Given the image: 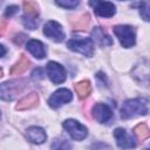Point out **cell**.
<instances>
[{"label": "cell", "mask_w": 150, "mask_h": 150, "mask_svg": "<svg viewBox=\"0 0 150 150\" xmlns=\"http://www.w3.org/2000/svg\"><path fill=\"white\" fill-rule=\"evenodd\" d=\"M148 112V101L145 98L127 100L121 107V117L131 118Z\"/></svg>", "instance_id": "6da1fadb"}, {"label": "cell", "mask_w": 150, "mask_h": 150, "mask_svg": "<svg viewBox=\"0 0 150 150\" xmlns=\"http://www.w3.org/2000/svg\"><path fill=\"white\" fill-rule=\"evenodd\" d=\"M67 47L77 52L82 55H86L88 57L93 56L94 54V42L90 38H84V39H71L67 42Z\"/></svg>", "instance_id": "7a4b0ae2"}, {"label": "cell", "mask_w": 150, "mask_h": 150, "mask_svg": "<svg viewBox=\"0 0 150 150\" xmlns=\"http://www.w3.org/2000/svg\"><path fill=\"white\" fill-rule=\"evenodd\" d=\"M114 34L118 38L120 43L124 48H129L135 45L136 36L132 27L127 26V25H121V26H115L114 27Z\"/></svg>", "instance_id": "3957f363"}, {"label": "cell", "mask_w": 150, "mask_h": 150, "mask_svg": "<svg viewBox=\"0 0 150 150\" xmlns=\"http://www.w3.org/2000/svg\"><path fill=\"white\" fill-rule=\"evenodd\" d=\"M63 128L68 131L70 137L75 141H82L83 138L87 137L88 130L84 125H82L80 122L75 120H67L63 122Z\"/></svg>", "instance_id": "277c9868"}, {"label": "cell", "mask_w": 150, "mask_h": 150, "mask_svg": "<svg viewBox=\"0 0 150 150\" xmlns=\"http://www.w3.org/2000/svg\"><path fill=\"white\" fill-rule=\"evenodd\" d=\"M114 137L116 139L117 145L121 149H132L136 146V139L135 137L129 134L125 129L122 128H117L114 131Z\"/></svg>", "instance_id": "5b68a950"}, {"label": "cell", "mask_w": 150, "mask_h": 150, "mask_svg": "<svg viewBox=\"0 0 150 150\" xmlns=\"http://www.w3.org/2000/svg\"><path fill=\"white\" fill-rule=\"evenodd\" d=\"M46 70H47V74H48V77L52 80L53 83H62L66 81V77H67V74H66V69L57 62H54V61H50L48 62L47 67H46Z\"/></svg>", "instance_id": "8992f818"}, {"label": "cell", "mask_w": 150, "mask_h": 150, "mask_svg": "<svg viewBox=\"0 0 150 150\" xmlns=\"http://www.w3.org/2000/svg\"><path fill=\"white\" fill-rule=\"evenodd\" d=\"M43 34L55 42H61L64 39V33L61 25L56 21H48L43 26Z\"/></svg>", "instance_id": "52a82bcc"}, {"label": "cell", "mask_w": 150, "mask_h": 150, "mask_svg": "<svg viewBox=\"0 0 150 150\" xmlns=\"http://www.w3.org/2000/svg\"><path fill=\"white\" fill-rule=\"evenodd\" d=\"M71 98H73V94L68 89L61 88V89L56 90L54 94H52V96L48 100V104L52 108L56 109V108H60L62 104L70 102Z\"/></svg>", "instance_id": "ba28073f"}, {"label": "cell", "mask_w": 150, "mask_h": 150, "mask_svg": "<svg viewBox=\"0 0 150 150\" xmlns=\"http://www.w3.org/2000/svg\"><path fill=\"white\" fill-rule=\"evenodd\" d=\"M89 4L94 7L95 13L101 18H111L116 12L115 5L109 1H90Z\"/></svg>", "instance_id": "9c48e42d"}, {"label": "cell", "mask_w": 150, "mask_h": 150, "mask_svg": "<svg viewBox=\"0 0 150 150\" xmlns=\"http://www.w3.org/2000/svg\"><path fill=\"white\" fill-rule=\"evenodd\" d=\"M93 117L100 123H107L111 120L112 112L110 108L104 103H96L93 107Z\"/></svg>", "instance_id": "30bf717a"}, {"label": "cell", "mask_w": 150, "mask_h": 150, "mask_svg": "<svg viewBox=\"0 0 150 150\" xmlns=\"http://www.w3.org/2000/svg\"><path fill=\"white\" fill-rule=\"evenodd\" d=\"M20 91V82L19 81H8L1 84V98L2 100H13L15 93Z\"/></svg>", "instance_id": "8fae6325"}, {"label": "cell", "mask_w": 150, "mask_h": 150, "mask_svg": "<svg viewBox=\"0 0 150 150\" xmlns=\"http://www.w3.org/2000/svg\"><path fill=\"white\" fill-rule=\"evenodd\" d=\"M26 135H27V138L35 143V144H42L46 139H47V135L45 132V130L40 127H30L27 129L26 131Z\"/></svg>", "instance_id": "7c38bea8"}, {"label": "cell", "mask_w": 150, "mask_h": 150, "mask_svg": "<svg viewBox=\"0 0 150 150\" xmlns=\"http://www.w3.org/2000/svg\"><path fill=\"white\" fill-rule=\"evenodd\" d=\"M93 35V42L95 41L98 46L104 47V46H111L112 45V40L109 38V35L105 34V32L101 28V27H95L91 32Z\"/></svg>", "instance_id": "4fadbf2b"}, {"label": "cell", "mask_w": 150, "mask_h": 150, "mask_svg": "<svg viewBox=\"0 0 150 150\" xmlns=\"http://www.w3.org/2000/svg\"><path fill=\"white\" fill-rule=\"evenodd\" d=\"M27 50L36 59H43L46 56L45 47L39 40H29L27 42Z\"/></svg>", "instance_id": "5bb4252c"}, {"label": "cell", "mask_w": 150, "mask_h": 150, "mask_svg": "<svg viewBox=\"0 0 150 150\" xmlns=\"http://www.w3.org/2000/svg\"><path fill=\"white\" fill-rule=\"evenodd\" d=\"M39 101V97H38V94L36 93H30L29 95L22 97L18 105H16V109L18 110H25V109H29L32 107H34Z\"/></svg>", "instance_id": "9a60e30c"}, {"label": "cell", "mask_w": 150, "mask_h": 150, "mask_svg": "<svg viewBox=\"0 0 150 150\" xmlns=\"http://www.w3.org/2000/svg\"><path fill=\"white\" fill-rule=\"evenodd\" d=\"M28 67H29V60H28L25 55H21V57L19 59V61L12 67L11 74H12V75L21 74V73H23Z\"/></svg>", "instance_id": "2e32d148"}, {"label": "cell", "mask_w": 150, "mask_h": 150, "mask_svg": "<svg viewBox=\"0 0 150 150\" xmlns=\"http://www.w3.org/2000/svg\"><path fill=\"white\" fill-rule=\"evenodd\" d=\"M75 91L77 93L79 97L80 98H84L89 95V93L91 91V86H90V82L89 81H81L79 83H76L75 86Z\"/></svg>", "instance_id": "e0dca14e"}, {"label": "cell", "mask_w": 150, "mask_h": 150, "mask_svg": "<svg viewBox=\"0 0 150 150\" xmlns=\"http://www.w3.org/2000/svg\"><path fill=\"white\" fill-rule=\"evenodd\" d=\"M22 22L25 25V27L29 28V29H35L39 20H38V14H30V13H26L22 16Z\"/></svg>", "instance_id": "ac0fdd59"}, {"label": "cell", "mask_w": 150, "mask_h": 150, "mask_svg": "<svg viewBox=\"0 0 150 150\" xmlns=\"http://www.w3.org/2000/svg\"><path fill=\"white\" fill-rule=\"evenodd\" d=\"M134 134L137 137V139L143 141V139H145V138H148L150 136V130H149V128L144 123H142V124H138V125L135 127Z\"/></svg>", "instance_id": "d6986e66"}, {"label": "cell", "mask_w": 150, "mask_h": 150, "mask_svg": "<svg viewBox=\"0 0 150 150\" xmlns=\"http://www.w3.org/2000/svg\"><path fill=\"white\" fill-rule=\"evenodd\" d=\"M71 145L67 139H55L52 145L50 150H70Z\"/></svg>", "instance_id": "ffe728a7"}, {"label": "cell", "mask_w": 150, "mask_h": 150, "mask_svg": "<svg viewBox=\"0 0 150 150\" xmlns=\"http://www.w3.org/2000/svg\"><path fill=\"white\" fill-rule=\"evenodd\" d=\"M139 15L143 20L150 21V4L149 2H141L139 5Z\"/></svg>", "instance_id": "44dd1931"}, {"label": "cell", "mask_w": 150, "mask_h": 150, "mask_svg": "<svg viewBox=\"0 0 150 150\" xmlns=\"http://www.w3.org/2000/svg\"><path fill=\"white\" fill-rule=\"evenodd\" d=\"M23 6H25V9H26V13H30V14H39L38 6H36V4H35V2L26 1V2H23Z\"/></svg>", "instance_id": "7402d4cb"}, {"label": "cell", "mask_w": 150, "mask_h": 150, "mask_svg": "<svg viewBox=\"0 0 150 150\" xmlns=\"http://www.w3.org/2000/svg\"><path fill=\"white\" fill-rule=\"evenodd\" d=\"M57 6H61L63 8H68V9H71V8H75L77 5H79V1H56L55 2Z\"/></svg>", "instance_id": "603a6c76"}, {"label": "cell", "mask_w": 150, "mask_h": 150, "mask_svg": "<svg viewBox=\"0 0 150 150\" xmlns=\"http://www.w3.org/2000/svg\"><path fill=\"white\" fill-rule=\"evenodd\" d=\"M88 23H89V15L86 14L84 16H82V19L79 22H76L75 29H86V27L88 26Z\"/></svg>", "instance_id": "cb8c5ba5"}, {"label": "cell", "mask_w": 150, "mask_h": 150, "mask_svg": "<svg viewBox=\"0 0 150 150\" xmlns=\"http://www.w3.org/2000/svg\"><path fill=\"white\" fill-rule=\"evenodd\" d=\"M18 12V6H9V7H7V9H6V15L8 16H12L14 13H16Z\"/></svg>", "instance_id": "d4e9b609"}, {"label": "cell", "mask_w": 150, "mask_h": 150, "mask_svg": "<svg viewBox=\"0 0 150 150\" xmlns=\"http://www.w3.org/2000/svg\"><path fill=\"white\" fill-rule=\"evenodd\" d=\"M0 48H1V50H2L1 56H5V52H6V50H5V47H4V46H0Z\"/></svg>", "instance_id": "484cf974"}, {"label": "cell", "mask_w": 150, "mask_h": 150, "mask_svg": "<svg viewBox=\"0 0 150 150\" xmlns=\"http://www.w3.org/2000/svg\"><path fill=\"white\" fill-rule=\"evenodd\" d=\"M144 150H150V145H148V146H146V148H145Z\"/></svg>", "instance_id": "4316f807"}]
</instances>
